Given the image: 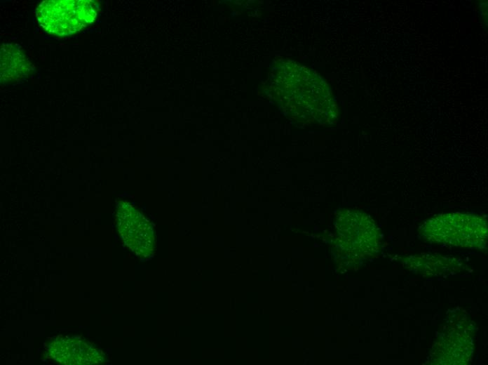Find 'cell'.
Wrapping results in <instances>:
<instances>
[{"instance_id":"277c9868","label":"cell","mask_w":488,"mask_h":365,"mask_svg":"<svg viewBox=\"0 0 488 365\" xmlns=\"http://www.w3.org/2000/svg\"><path fill=\"white\" fill-rule=\"evenodd\" d=\"M339 225L340 240L348 250L359 255H373L379 251V236L374 221L361 213L347 211Z\"/></svg>"},{"instance_id":"6da1fadb","label":"cell","mask_w":488,"mask_h":365,"mask_svg":"<svg viewBox=\"0 0 488 365\" xmlns=\"http://www.w3.org/2000/svg\"><path fill=\"white\" fill-rule=\"evenodd\" d=\"M420 232L426 241L445 245L482 248L487 242V220L470 213L437 215L425 222Z\"/></svg>"},{"instance_id":"8992f818","label":"cell","mask_w":488,"mask_h":365,"mask_svg":"<svg viewBox=\"0 0 488 365\" xmlns=\"http://www.w3.org/2000/svg\"><path fill=\"white\" fill-rule=\"evenodd\" d=\"M1 81L20 80L30 70V62L19 46L4 44L1 51Z\"/></svg>"},{"instance_id":"7a4b0ae2","label":"cell","mask_w":488,"mask_h":365,"mask_svg":"<svg viewBox=\"0 0 488 365\" xmlns=\"http://www.w3.org/2000/svg\"><path fill=\"white\" fill-rule=\"evenodd\" d=\"M98 5L91 0H46L36 9L41 27L56 36H69L93 23Z\"/></svg>"},{"instance_id":"5b68a950","label":"cell","mask_w":488,"mask_h":365,"mask_svg":"<svg viewBox=\"0 0 488 365\" xmlns=\"http://www.w3.org/2000/svg\"><path fill=\"white\" fill-rule=\"evenodd\" d=\"M46 357L61 364H98L104 361L101 350L86 339L60 337L47 347Z\"/></svg>"},{"instance_id":"3957f363","label":"cell","mask_w":488,"mask_h":365,"mask_svg":"<svg viewBox=\"0 0 488 365\" xmlns=\"http://www.w3.org/2000/svg\"><path fill=\"white\" fill-rule=\"evenodd\" d=\"M117 226L126 245L137 255L146 257L151 254L155 246L152 227L133 206L128 203L118 206Z\"/></svg>"}]
</instances>
